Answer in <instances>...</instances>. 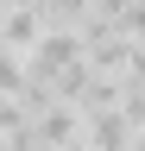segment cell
<instances>
[{
    "label": "cell",
    "mask_w": 145,
    "mask_h": 151,
    "mask_svg": "<svg viewBox=\"0 0 145 151\" xmlns=\"http://www.w3.org/2000/svg\"><path fill=\"white\" fill-rule=\"evenodd\" d=\"M133 139H139V126L126 120L120 107L88 113V120H82V145H88V151H133Z\"/></svg>",
    "instance_id": "cell-1"
},
{
    "label": "cell",
    "mask_w": 145,
    "mask_h": 151,
    "mask_svg": "<svg viewBox=\"0 0 145 151\" xmlns=\"http://www.w3.org/2000/svg\"><path fill=\"white\" fill-rule=\"evenodd\" d=\"M32 126H38V145H76V139H82V113L69 107V101L44 107L38 120H32Z\"/></svg>",
    "instance_id": "cell-2"
},
{
    "label": "cell",
    "mask_w": 145,
    "mask_h": 151,
    "mask_svg": "<svg viewBox=\"0 0 145 151\" xmlns=\"http://www.w3.org/2000/svg\"><path fill=\"white\" fill-rule=\"evenodd\" d=\"M32 82V69H25V57L13 50V44H0V94H13L19 101V88Z\"/></svg>",
    "instance_id": "cell-3"
},
{
    "label": "cell",
    "mask_w": 145,
    "mask_h": 151,
    "mask_svg": "<svg viewBox=\"0 0 145 151\" xmlns=\"http://www.w3.org/2000/svg\"><path fill=\"white\" fill-rule=\"evenodd\" d=\"M38 151H88V145H82V139H76V145H38Z\"/></svg>",
    "instance_id": "cell-4"
},
{
    "label": "cell",
    "mask_w": 145,
    "mask_h": 151,
    "mask_svg": "<svg viewBox=\"0 0 145 151\" xmlns=\"http://www.w3.org/2000/svg\"><path fill=\"white\" fill-rule=\"evenodd\" d=\"M0 6H6V13H19V6H38V0H0Z\"/></svg>",
    "instance_id": "cell-5"
},
{
    "label": "cell",
    "mask_w": 145,
    "mask_h": 151,
    "mask_svg": "<svg viewBox=\"0 0 145 151\" xmlns=\"http://www.w3.org/2000/svg\"><path fill=\"white\" fill-rule=\"evenodd\" d=\"M6 19H13V13H6V6H0V38H6Z\"/></svg>",
    "instance_id": "cell-6"
},
{
    "label": "cell",
    "mask_w": 145,
    "mask_h": 151,
    "mask_svg": "<svg viewBox=\"0 0 145 151\" xmlns=\"http://www.w3.org/2000/svg\"><path fill=\"white\" fill-rule=\"evenodd\" d=\"M133 151H145V126H139V139H133Z\"/></svg>",
    "instance_id": "cell-7"
}]
</instances>
